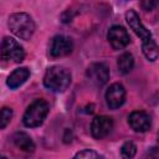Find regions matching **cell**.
Here are the masks:
<instances>
[{"label": "cell", "mask_w": 159, "mask_h": 159, "mask_svg": "<svg viewBox=\"0 0 159 159\" xmlns=\"http://www.w3.org/2000/svg\"><path fill=\"white\" fill-rule=\"evenodd\" d=\"M43 84L53 92H63L71 84V73L62 66H52L43 76Z\"/></svg>", "instance_id": "1"}, {"label": "cell", "mask_w": 159, "mask_h": 159, "mask_svg": "<svg viewBox=\"0 0 159 159\" xmlns=\"http://www.w3.org/2000/svg\"><path fill=\"white\" fill-rule=\"evenodd\" d=\"M9 27L11 32L21 40H29L35 32V22L26 12H14L9 16Z\"/></svg>", "instance_id": "2"}, {"label": "cell", "mask_w": 159, "mask_h": 159, "mask_svg": "<svg viewBox=\"0 0 159 159\" xmlns=\"http://www.w3.org/2000/svg\"><path fill=\"white\" fill-rule=\"evenodd\" d=\"M47 114H48L47 102L45 99H41V98L36 99L25 111L24 117H22V123L29 128L39 127L43 123Z\"/></svg>", "instance_id": "3"}, {"label": "cell", "mask_w": 159, "mask_h": 159, "mask_svg": "<svg viewBox=\"0 0 159 159\" xmlns=\"http://www.w3.org/2000/svg\"><path fill=\"white\" fill-rule=\"evenodd\" d=\"M0 57L5 61L21 62L25 58V51L22 46L12 37H5L0 45Z\"/></svg>", "instance_id": "4"}, {"label": "cell", "mask_w": 159, "mask_h": 159, "mask_svg": "<svg viewBox=\"0 0 159 159\" xmlns=\"http://www.w3.org/2000/svg\"><path fill=\"white\" fill-rule=\"evenodd\" d=\"M107 39L114 50H122L130 42L128 31L119 25H114L108 30Z\"/></svg>", "instance_id": "5"}, {"label": "cell", "mask_w": 159, "mask_h": 159, "mask_svg": "<svg viewBox=\"0 0 159 159\" xmlns=\"http://www.w3.org/2000/svg\"><path fill=\"white\" fill-rule=\"evenodd\" d=\"M125 20H127V24L129 25V27L134 31V34H135L138 37L142 39L143 42H148V41L153 40L150 31L142 24L140 19H139V15H138L134 10L127 11V14H125Z\"/></svg>", "instance_id": "6"}, {"label": "cell", "mask_w": 159, "mask_h": 159, "mask_svg": "<svg viewBox=\"0 0 159 159\" xmlns=\"http://www.w3.org/2000/svg\"><path fill=\"white\" fill-rule=\"evenodd\" d=\"M112 129H113V119L107 116H98L91 123V133L96 139H102L107 137Z\"/></svg>", "instance_id": "7"}, {"label": "cell", "mask_w": 159, "mask_h": 159, "mask_svg": "<svg viewBox=\"0 0 159 159\" xmlns=\"http://www.w3.org/2000/svg\"><path fill=\"white\" fill-rule=\"evenodd\" d=\"M125 101V89L120 83H113L106 92V102L111 109L119 108Z\"/></svg>", "instance_id": "8"}, {"label": "cell", "mask_w": 159, "mask_h": 159, "mask_svg": "<svg viewBox=\"0 0 159 159\" xmlns=\"http://www.w3.org/2000/svg\"><path fill=\"white\" fill-rule=\"evenodd\" d=\"M72 48H73V43L71 39L58 35V36H55L51 41L50 53L53 57H63L70 55L72 52Z\"/></svg>", "instance_id": "9"}, {"label": "cell", "mask_w": 159, "mask_h": 159, "mask_svg": "<svg viewBox=\"0 0 159 159\" xmlns=\"http://www.w3.org/2000/svg\"><path fill=\"white\" fill-rule=\"evenodd\" d=\"M87 78L96 86H103L109 80V70L104 63H92L87 68Z\"/></svg>", "instance_id": "10"}, {"label": "cell", "mask_w": 159, "mask_h": 159, "mask_svg": "<svg viewBox=\"0 0 159 159\" xmlns=\"http://www.w3.org/2000/svg\"><path fill=\"white\" fill-rule=\"evenodd\" d=\"M128 123L135 132H147L152 125V119L148 113L143 111H135L132 112L128 117Z\"/></svg>", "instance_id": "11"}, {"label": "cell", "mask_w": 159, "mask_h": 159, "mask_svg": "<svg viewBox=\"0 0 159 159\" xmlns=\"http://www.w3.org/2000/svg\"><path fill=\"white\" fill-rule=\"evenodd\" d=\"M29 77H30V70L26 68V67H20V68L14 70L9 75L7 81H6V84L11 89H15V88H19L20 86H22L27 81Z\"/></svg>", "instance_id": "12"}, {"label": "cell", "mask_w": 159, "mask_h": 159, "mask_svg": "<svg viewBox=\"0 0 159 159\" xmlns=\"http://www.w3.org/2000/svg\"><path fill=\"white\" fill-rule=\"evenodd\" d=\"M14 144L22 152L32 153L35 150V143L31 139V137L25 132H16L12 137Z\"/></svg>", "instance_id": "13"}, {"label": "cell", "mask_w": 159, "mask_h": 159, "mask_svg": "<svg viewBox=\"0 0 159 159\" xmlns=\"http://www.w3.org/2000/svg\"><path fill=\"white\" fill-rule=\"evenodd\" d=\"M117 66H118V70H119L120 73H123V75L129 73L132 71L133 66H134V58H133V56L130 53H128V52L120 55L119 58H118Z\"/></svg>", "instance_id": "14"}, {"label": "cell", "mask_w": 159, "mask_h": 159, "mask_svg": "<svg viewBox=\"0 0 159 159\" xmlns=\"http://www.w3.org/2000/svg\"><path fill=\"white\" fill-rule=\"evenodd\" d=\"M142 50H143L144 56L149 61H155L158 58V46H157L154 40H150L148 42H143Z\"/></svg>", "instance_id": "15"}, {"label": "cell", "mask_w": 159, "mask_h": 159, "mask_svg": "<svg viewBox=\"0 0 159 159\" xmlns=\"http://www.w3.org/2000/svg\"><path fill=\"white\" fill-rule=\"evenodd\" d=\"M135 153H137V145L130 140L125 142L120 148V155L123 159H133Z\"/></svg>", "instance_id": "16"}, {"label": "cell", "mask_w": 159, "mask_h": 159, "mask_svg": "<svg viewBox=\"0 0 159 159\" xmlns=\"http://www.w3.org/2000/svg\"><path fill=\"white\" fill-rule=\"evenodd\" d=\"M72 159H106V158L92 149H84L76 153Z\"/></svg>", "instance_id": "17"}, {"label": "cell", "mask_w": 159, "mask_h": 159, "mask_svg": "<svg viewBox=\"0 0 159 159\" xmlns=\"http://www.w3.org/2000/svg\"><path fill=\"white\" fill-rule=\"evenodd\" d=\"M12 118V109L9 107H4L0 109V129L5 128Z\"/></svg>", "instance_id": "18"}, {"label": "cell", "mask_w": 159, "mask_h": 159, "mask_svg": "<svg viewBox=\"0 0 159 159\" xmlns=\"http://www.w3.org/2000/svg\"><path fill=\"white\" fill-rule=\"evenodd\" d=\"M159 155H158V148L157 147H153L148 150V159H158Z\"/></svg>", "instance_id": "19"}, {"label": "cell", "mask_w": 159, "mask_h": 159, "mask_svg": "<svg viewBox=\"0 0 159 159\" xmlns=\"http://www.w3.org/2000/svg\"><path fill=\"white\" fill-rule=\"evenodd\" d=\"M155 5H157L155 1H149V0H145V1L142 2V6L144 7V10H152Z\"/></svg>", "instance_id": "20"}, {"label": "cell", "mask_w": 159, "mask_h": 159, "mask_svg": "<svg viewBox=\"0 0 159 159\" xmlns=\"http://www.w3.org/2000/svg\"><path fill=\"white\" fill-rule=\"evenodd\" d=\"M0 159H6L5 157H2V155H0Z\"/></svg>", "instance_id": "21"}]
</instances>
